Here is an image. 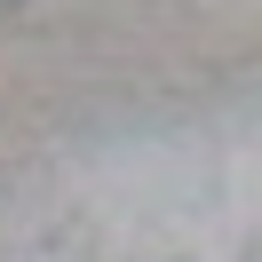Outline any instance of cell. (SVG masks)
Here are the masks:
<instances>
[]
</instances>
